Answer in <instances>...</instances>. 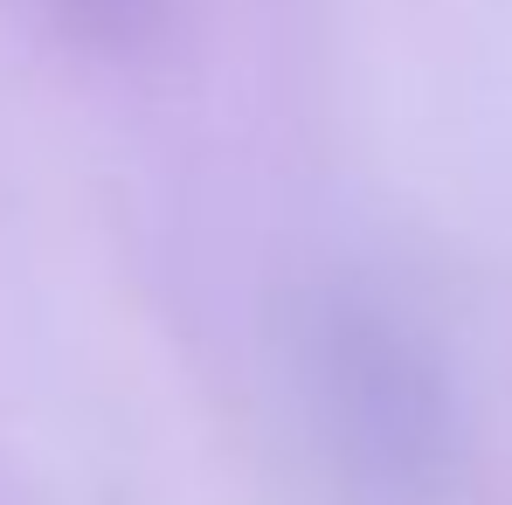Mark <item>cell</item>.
<instances>
[{
  "label": "cell",
  "mask_w": 512,
  "mask_h": 505,
  "mask_svg": "<svg viewBox=\"0 0 512 505\" xmlns=\"http://www.w3.org/2000/svg\"><path fill=\"white\" fill-rule=\"evenodd\" d=\"M319 353H326V395L340 409L353 450L388 478L429 471L443 443V395H436L429 353L402 333V319L346 305L333 312Z\"/></svg>",
  "instance_id": "obj_1"
}]
</instances>
